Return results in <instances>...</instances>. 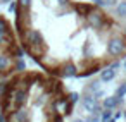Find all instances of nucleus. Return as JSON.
I'll return each mask as SVG.
<instances>
[{
  "label": "nucleus",
  "instance_id": "4",
  "mask_svg": "<svg viewBox=\"0 0 126 122\" xmlns=\"http://www.w3.org/2000/svg\"><path fill=\"white\" fill-rule=\"evenodd\" d=\"M9 2V0H0V4H7Z\"/></svg>",
  "mask_w": 126,
  "mask_h": 122
},
{
  "label": "nucleus",
  "instance_id": "1",
  "mask_svg": "<svg viewBox=\"0 0 126 122\" xmlns=\"http://www.w3.org/2000/svg\"><path fill=\"white\" fill-rule=\"evenodd\" d=\"M14 28L24 53L43 71L90 77L126 59V29L86 0H16Z\"/></svg>",
  "mask_w": 126,
  "mask_h": 122
},
{
  "label": "nucleus",
  "instance_id": "5",
  "mask_svg": "<svg viewBox=\"0 0 126 122\" xmlns=\"http://www.w3.org/2000/svg\"><path fill=\"white\" fill-rule=\"evenodd\" d=\"M0 122H2V120H0Z\"/></svg>",
  "mask_w": 126,
  "mask_h": 122
},
{
  "label": "nucleus",
  "instance_id": "2",
  "mask_svg": "<svg viewBox=\"0 0 126 122\" xmlns=\"http://www.w3.org/2000/svg\"><path fill=\"white\" fill-rule=\"evenodd\" d=\"M74 95L59 76L43 69H21L0 88L2 122H67Z\"/></svg>",
  "mask_w": 126,
  "mask_h": 122
},
{
  "label": "nucleus",
  "instance_id": "3",
  "mask_svg": "<svg viewBox=\"0 0 126 122\" xmlns=\"http://www.w3.org/2000/svg\"><path fill=\"white\" fill-rule=\"evenodd\" d=\"M24 55L14 24L0 12V88L16 72L24 69Z\"/></svg>",
  "mask_w": 126,
  "mask_h": 122
}]
</instances>
